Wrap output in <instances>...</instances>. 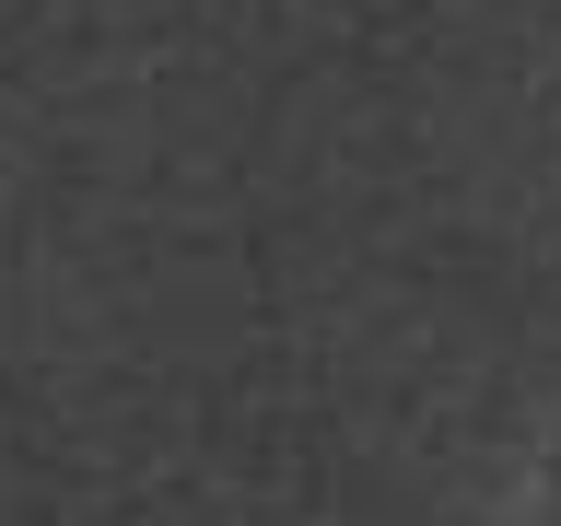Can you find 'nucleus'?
<instances>
[]
</instances>
